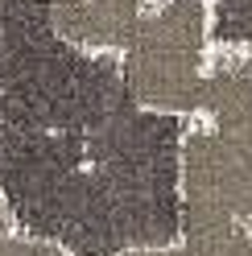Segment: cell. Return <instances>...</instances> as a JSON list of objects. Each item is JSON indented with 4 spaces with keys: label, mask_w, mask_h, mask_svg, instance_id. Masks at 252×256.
Masks as SVG:
<instances>
[{
    "label": "cell",
    "mask_w": 252,
    "mask_h": 256,
    "mask_svg": "<svg viewBox=\"0 0 252 256\" xmlns=\"http://www.w3.org/2000/svg\"><path fill=\"white\" fill-rule=\"evenodd\" d=\"M211 54V0H153L116 58L120 87L136 112L198 120Z\"/></svg>",
    "instance_id": "6da1fadb"
},
{
    "label": "cell",
    "mask_w": 252,
    "mask_h": 256,
    "mask_svg": "<svg viewBox=\"0 0 252 256\" xmlns=\"http://www.w3.org/2000/svg\"><path fill=\"white\" fill-rule=\"evenodd\" d=\"M236 228H252V149L186 120L178 136V236L215 244Z\"/></svg>",
    "instance_id": "7a4b0ae2"
},
{
    "label": "cell",
    "mask_w": 252,
    "mask_h": 256,
    "mask_svg": "<svg viewBox=\"0 0 252 256\" xmlns=\"http://www.w3.org/2000/svg\"><path fill=\"white\" fill-rule=\"evenodd\" d=\"M153 0H46V25L83 58H120Z\"/></svg>",
    "instance_id": "3957f363"
},
{
    "label": "cell",
    "mask_w": 252,
    "mask_h": 256,
    "mask_svg": "<svg viewBox=\"0 0 252 256\" xmlns=\"http://www.w3.org/2000/svg\"><path fill=\"white\" fill-rule=\"evenodd\" d=\"M202 124L228 140L252 149V66L248 50H215L207 70V95H202Z\"/></svg>",
    "instance_id": "277c9868"
},
{
    "label": "cell",
    "mask_w": 252,
    "mask_h": 256,
    "mask_svg": "<svg viewBox=\"0 0 252 256\" xmlns=\"http://www.w3.org/2000/svg\"><path fill=\"white\" fill-rule=\"evenodd\" d=\"M0 256H78V252L58 236L29 232L25 223L12 215L4 190H0Z\"/></svg>",
    "instance_id": "5b68a950"
},
{
    "label": "cell",
    "mask_w": 252,
    "mask_h": 256,
    "mask_svg": "<svg viewBox=\"0 0 252 256\" xmlns=\"http://www.w3.org/2000/svg\"><path fill=\"white\" fill-rule=\"evenodd\" d=\"M207 256H252V228H236L228 236H219L215 244H198Z\"/></svg>",
    "instance_id": "8992f818"
}]
</instances>
